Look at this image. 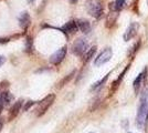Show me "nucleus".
I'll use <instances>...</instances> for the list:
<instances>
[{"label": "nucleus", "instance_id": "f257e3e1", "mask_svg": "<svg viewBox=\"0 0 148 133\" xmlns=\"http://www.w3.org/2000/svg\"><path fill=\"white\" fill-rule=\"evenodd\" d=\"M148 111V87L143 92L142 98H140V104L138 108L137 116H136V123L139 127H143L145 121H146V115Z\"/></svg>", "mask_w": 148, "mask_h": 133}, {"label": "nucleus", "instance_id": "f03ea898", "mask_svg": "<svg viewBox=\"0 0 148 133\" xmlns=\"http://www.w3.org/2000/svg\"><path fill=\"white\" fill-rule=\"evenodd\" d=\"M85 7L88 14H91L94 18H99L104 13V9L101 0H87Z\"/></svg>", "mask_w": 148, "mask_h": 133}, {"label": "nucleus", "instance_id": "7ed1b4c3", "mask_svg": "<svg viewBox=\"0 0 148 133\" xmlns=\"http://www.w3.org/2000/svg\"><path fill=\"white\" fill-rule=\"evenodd\" d=\"M54 100H56V95L49 94L48 96H45L42 101H40L39 107H38V110H37V116H42V115L48 111V109L53 104Z\"/></svg>", "mask_w": 148, "mask_h": 133}, {"label": "nucleus", "instance_id": "20e7f679", "mask_svg": "<svg viewBox=\"0 0 148 133\" xmlns=\"http://www.w3.org/2000/svg\"><path fill=\"white\" fill-rule=\"evenodd\" d=\"M87 48H88V42H87L85 39L80 38L73 43V45H72V51H73V53L75 56H79L80 57L83 53L86 52Z\"/></svg>", "mask_w": 148, "mask_h": 133}, {"label": "nucleus", "instance_id": "39448f33", "mask_svg": "<svg viewBox=\"0 0 148 133\" xmlns=\"http://www.w3.org/2000/svg\"><path fill=\"white\" fill-rule=\"evenodd\" d=\"M112 56H113L112 49L111 48H106V49H104V50L102 51L99 56H97V58H96L95 61H94V64H95L96 67H101V65L105 64L106 62H108V61L111 60Z\"/></svg>", "mask_w": 148, "mask_h": 133}, {"label": "nucleus", "instance_id": "423d86ee", "mask_svg": "<svg viewBox=\"0 0 148 133\" xmlns=\"http://www.w3.org/2000/svg\"><path fill=\"white\" fill-rule=\"evenodd\" d=\"M65 54H66V47H63L50 57V62L54 65H58L63 61V59L65 58Z\"/></svg>", "mask_w": 148, "mask_h": 133}, {"label": "nucleus", "instance_id": "0eeeda50", "mask_svg": "<svg viewBox=\"0 0 148 133\" xmlns=\"http://www.w3.org/2000/svg\"><path fill=\"white\" fill-rule=\"evenodd\" d=\"M137 30H138V23L137 22H132L128 25V28L126 29L125 33H124V41H130V39L134 38L136 36V33H137Z\"/></svg>", "mask_w": 148, "mask_h": 133}, {"label": "nucleus", "instance_id": "6e6552de", "mask_svg": "<svg viewBox=\"0 0 148 133\" xmlns=\"http://www.w3.org/2000/svg\"><path fill=\"white\" fill-rule=\"evenodd\" d=\"M21 107H22V100H19L18 102H16L12 107H11L10 111H9V114H8L9 121H12L14 118L18 116V113L20 112V110H21Z\"/></svg>", "mask_w": 148, "mask_h": 133}, {"label": "nucleus", "instance_id": "1a4fd4ad", "mask_svg": "<svg viewBox=\"0 0 148 133\" xmlns=\"http://www.w3.org/2000/svg\"><path fill=\"white\" fill-rule=\"evenodd\" d=\"M31 23V18L30 16H29V13L28 12H22L20 14V17H19V25L20 27L25 30V29H28V27L30 25Z\"/></svg>", "mask_w": 148, "mask_h": 133}, {"label": "nucleus", "instance_id": "9d476101", "mask_svg": "<svg viewBox=\"0 0 148 133\" xmlns=\"http://www.w3.org/2000/svg\"><path fill=\"white\" fill-rule=\"evenodd\" d=\"M77 23H76V21H74V20H71V21H69L66 22L65 25H63V28H62V30L64 32H68V33H75V32L77 31Z\"/></svg>", "mask_w": 148, "mask_h": 133}, {"label": "nucleus", "instance_id": "9b49d317", "mask_svg": "<svg viewBox=\"0 0 148 133\" xmlns=\"http://www.w3.org/2000/svg\"><path fill=\"white\" fill-rule=\"evenodd\" d=\"M146 73H147V69L145 68V70L143 71L140 74H138V76H137V78L134 80L133 87H134V90H135L136 93L139 91V88H140V85H142V82H143V80H144V78L146 76Z\"/></svg>", "mask_w": 148, "mask_h": 133}, {"label": "nucleus", "instance_id": "f8f14e48", "mask_svg": "<svg viewBox=\"0 0 148 133\" xmlns=\"http://www.w3.org/2000/svg\"><path fill=\"white\" fill-rule=\"evenodd\" d=\"M76 23H77V28H79L83 33L86 34V33H88V32L91 31V25H90V22H88L87 20L80 19Z\"/></svg>", "mask_w": 148, "mask_h": 133}, {"label": "nucleus", "instance_id": "ddd939ff", "mask_svg": "<svg viewBox=\"0 0 148 133\" xmlns=\"http://www.w3.org/2000/svg\"><path fill=\"white\" fill-rule=\"evenodd\" d=\"M12 99H13V95L10 92H8V91H5V92L0 93V102H2L3 105L9 104L10 102L12 101Z\"/></svg>", "mask_w": 148, "mask_h": 133}, {"label": "nucleus", "instance_id": "4468645a", "mask_svg": "<svg viewBox=\"0 0 148 133\" xmlns=\"http://www.w3.org/2000/svg\"><path fill=\"white\" fill-rule=\"evenodd\" d=\"M130 65H127V67H126V68L123 70V72L119 74V76H118L117 80H115V81H114V83H113V91H114L115 89L117 88V85H119V83H121V81L123 80V78H124V76H125V73H126V72L128 71V69H130Z\"/></svg>", "mask_w": 148, "mask_h": 133}, {"label": "nucleus", "instance_id": "2eb2a0df", "mask_svg": "<svg viewBox=\"0 0 148 133\" xmlns=\"http://www.w3.org/2000/svg\"><path fill=\"white\" fill-rule=\"evenodd\" d=\"M74 76H75V71H72V72H71L69 76H66L64 79H62L61 82H60V85H59V88H62V87H64L65 84H68V83L72 80V78H73Z\"/></svg>", "mask_w": 148, "mask_h": 133}, {"label": "nucleus", "instance_id": "dca6fc26", "mask_svg": "<svg viewBox=\"0 0 148 133\" xmlns=\"http://www.w3.org/2000/svg\"><path fill=\"white\" fill-rule=\"evenodd\" d=\"M110 74H111V72L110 73H107L106 76L102 79V80H99V81H97V82H95L94 84L92 85V90H95V89H97V88H99V87H102L103 84H104L106 81H107V79H108V76H110Z\"/></svg>", "mask_w": 148, "mask_h": 133}, {"label": "nucleus", "instance_id": "f3484780", "mask_svg": "<svg viewBox=\"0 0 148 133\" xmlns=\"http://www.w3.org/2000/svg\"><path fill=\"white\" fill-rule=\"evenodd\" d=\"M96 47H92L91 49H88V51L86 52V54H85V58H84V61L85 62H87V61H90L91 60V58L95 54V52H96Z\"/></svg>", "mask_w": 148, "mask_h": 133}, {"label": "nucleus", "instance_id": "a211bd4d", "mask_svg": "<svg viewBox=\"0 0 148 133\" xmlns=\"http://www.w3.org/2000/svg\"><path fill=\"white\" fill-rule=\"evenodd\" d=\"M113 5H114V9L115 10H121L125 6V0H116Z\"/></svg>", "mask_w": 148, "mask_h": 133}, {"label": "nucleus", "instance_id": "6ab92c4d", "mask_svg": "<svg viewBox=\"0 0 148 133\" xmlns=\"http://www.w3.org/2000/svg\"><path fill=\"white\" fill-rule=\"evenodd\" d=\"M32 50V40H31L30 37L27 38V41H25V51L30 52Z\"/></svg>", "mask_w": 148, "mask_h": 133}, {"label": "nucleus", "instance_id": "aec40b11", "mask_svg": "<svg viewBox=\"0 0 148 133\" xmlns=\"http://www.w3.org/2000/svg\"><path fill=\"white\" fill-rule=\"evenodd\" d=\"M34 103H36L34 101H28L27 102V104L25 105V108H23V111H28L32 105H34Z\"/></svg>", "mask_w": 148, "mask_h": 133}, {"label": "nucleus", "instance_id": "412c9836", "mask_svg": "<svg viewBox=\"0 0 148 133\" xmlns=\"http://www.w3.org/2000/svg\"><path fill=\"white\" fill-rule=\"evenodd\" d=\"M5 62H6V58L3 57V56H0V67L5 63Z\"/></svg>", "mask_w": 148, "mask_h": 133}, {"label": "nucleus", "instance_id": "4be33fe9", "mask_svg": "<svg viewBox=\"0 0 148 133\" xmlns=\"http://www.w3.org/2000/svg\"><path fill=\"white\" fill-rule=\"evenodd\" d=\"M2 127H3V120H2V119H0V131H1Z\"/></svg>", "mask_w": 148, "mask_h": 133}, {"label": "nucleus", "instance_id": "5701e85b", "mask_svg": "<svg viewBox=\"0 0 148 133\" xmlns=\"http://www.w3.org/2000/svg\"><path fill=\"white\" fill-rule=\"evenodd\" d=\"M146 119H148V111H147V115H146Z\"/></svg>", "mask_w": 148, "mask_h": 133}, {"label": "nucleus", "instance_id": "b1692460", "mask_svg": "<svg viewBox=\"0 0 148 133\" xmlns=\"http://www.w3.org/2000/svg\"><path fill=\"white\" fill-rule=\"evenodd\" d=\"M32 1H33V0H29V2H32Z\"/></svg>", "mask_w": 148, "mask_h": 133}, {"label": "nucleus", "instance_id": "393cba45", "mask_svg": "<svg viewBox=\"0 0 148 133\" xmlns=\"http://www.w3.org/2000/svg\"><path fill=\"white\" fill-rule=\"evenodd\" d=\"M71 1H73V2H75V1H76V0H71Z\"/></svg>", "mask_w": 148, "mask_h": 133}, {"label": "nucleus", "instance_id": "a878e982", "mask_svg": "<svg viewBox=\"0 0 148 133\" xmlns=\"http://www.w3.org/2000/svg\"><path fill=\"white\" fill-rule=\"evenodd\" d=\"M91 133H93V132H91Z\"/></svg>", "mask_w": 148, "mask_h": 133}]
</instances>
